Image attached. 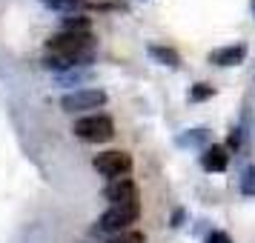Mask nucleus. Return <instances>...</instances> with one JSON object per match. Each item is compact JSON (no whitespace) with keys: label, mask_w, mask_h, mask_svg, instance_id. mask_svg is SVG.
<instances>
[{"label":"nucleus","mask_w":255,"mask_h":243,"mask_svg":"<svg viewBox=\"0 0 255 243\" xmlns=\"http://www.w3.org/2000/svg\"><path fill=\"white\" fill-rule=\"evenodd\" d=\"M46 52L69 60L72 69H89L98 55V40L92 32H58L46 40Z\"/></svg>","instance_id":"nucleus-1"},{"label":"nucleus","mask_w":255,"mask_h":243,"mask_svg":"<svg viewBox=\"0 0 255 243\" xmlns=\"http://www.w3.org/2000/svg\"><path fill=\"white\" fill-rule=\"evenodd\" d=\"M72 132L81 140H86V143H106V140L115 138V123H112L109 115L92 112V115H86V117H78Z\"/></svg>","instance_id":"nucleus-2"},{"label":"nucleus","mask_w":255,"mask_h":243,"mask_svg":"<svg viewBox=\"0 0 255 243\" xmlns=\"http://www.w3.org/2000/svg\"><path fill=\"white\" fill-rule=\"evenodd\" d=\"M138 218H140V203H115V206H109L101 215V220L95 223V232L118 235V232L132 229V223Z\"/></svg>","instance_id":"nucleus-3"},{"label":"nucleus","mask_w":255,"mask_h":243,"mask_svg":"<svg viewBox=\"0 0 255 243\" xmlns=\"http://www.w3.org/2000/svg\"><path fill=\"white\" fill-rule=\"evenodd\" d=\"M92 166L98 174H104L109 180H118V177H127L132 172V155L129 152H121V149H109V152L95 155Z\"/></svg>","instance_id":"nucleus-4"},{"label":"nucleus","mask_w":255,"mask_h":243,"mask_svg":"<svg viewBox=\"0 0 255 243\" xmlns=\"http://www.w3.org/2000/svg\"><path fill=\"white\" fill-rule=\"evenodd\" d=\"M106 103V92L104 89H75V92L60 97V109L63 112H89V109H101Z\"/></svg>","instance_id":"nucleus-5"},{"label":"nucleus","mask_w":255,"mask_h":243,"mask_svg":"<svg viewBox=\"0 0 255 243\" xmlns=\"http://www.w3.org/2000/svg\"><path fill=\"white\" fill-rule=\"evenodd\" d=\"M104 197L115 206V203H140L138 200V186L132 177H118L104 186Z\"/></svg>","instance_id":"nucleus-6"},{"label":"nucleus","mask_w":255,"mask_h":243,"mask_svg":"<svg viewBox=\"0 0 255 243\" xmlns=\"http://www.w3.org/2000/svg\"><path fill=\"white\" fill-rule=\"evenodd\" d=\"M244 58H247V46H244V43H230V46L212 49L207 55L209 63H212V66H221V69L238 66V63H244Z\"/></svg>","instance_id":"nucleus-7"},{"label":"nucleus","mask_w":255,"mask_h":243,"mask_svg":"<svg viewBox=\"0 0 255 243\" xmlns=\"http://www.w3.org/2000/svg\"><path fill=\"white\" fill-rule=\"evenodd\" d=\"M201 166H204V172H227V166H230V152H227V146L209 143L207 149L201 152Z\"/></svg>","instance_id":"nucleus-8"},{"label":"nucleus","mask_w":255,"mask_h":243,"mask_svg":"<svg viewBox=\"0 0 255 243\" xmlns=\"http://www.w3.org/2000/svg\"><path fill=\"white\" fill-rule=\"evenodd\" d=\"M175 143L181 146V149H207L209 146V129L198 126V129H186L184 135H178L175 138Z\"/></svg>","instance_id":"nucleus-9"},{"label":"nucleus","mask_w":255,"mask_h":243,"mask_svg":"<svg viewBox=\"0 0 255 243\" xmlns=\"http://www.w3.org/2000/svg\"><path fill=\"white\" fill-rule=\"evenodd\" d=\"M149 58L155 60V63H161V66H169V69H178L181 66V55L175 52L172 46H161V43H152L149 49Z\"/></svg>","instance_id":"nucleus-10"},{"label":"nucleus","mask_w":255,"mask_h":243,"mask_svg":"<svg viewBox=\"0 0 255 243\" xmlns=\"http://www.w3.org/2000/svg\"><path fill=\"white\" fill-rule=\"evenodd\" d=\"M92 78H95L92 69H69V72H63V75H55L58 86H83V83H89Z\"/></svg>","instance_id":"nucleus-11"},{"label":"nucleus","mask_w":255,"mask_h":243,"mask_svg":"<svg viewBox=\"0 0 255 243\" xmlns=\"http://www.w3.org/2000/svg\"><path fill=\"white\" fill-rule=\"evenodd\" d=\"M89 29H92V20H89L86 14H81V12L63 17V32H89Z\"/></svg>","instance_id":"nucleus-12"},{"label":"nucleus","mask_w":255,"mask_h":243,"mask_svg":"<svg viewBox=\"0 0 255 243\" xmlns=\"http://www.w3.org/2000/svg\"><path fill=\"white\" fill-rule=\"evenodd\" d=\"M40 3L49 6V9H55V12H63V14H75L86 6V0H40Z\"/></svg>","instance_id":"nucleus-13"},{"label":"nucleus","mask_w":255,"mask_h":243,"mask_svg":"<svg viewBox=\"0 0 255 243\" xmlns=\"http://www.w3.org/2000/svg\"><path fill=\"white\" fill-rule=\"evenodd\" d=\"M209 97H215V86H209V83H195V86H189V100H192V103H204Z\"/></svg>","instance_id":"nucleus-14"},{"label":"nucleus","mask_w":255,"mask_h":243,"mask_svg":"<svg viewBox=\"0 0 255 243\" xmlns=\"http://www.w3.org/2000/svg\"><path fill=\"white\" fill-rule=\"evenodd\" d=\"M241 195L255 197V166H247L241 172Z\"/></svg>","instance_id":"nucleus-15"},{"label":"nucleus","mask_w":255,"mask_h":243,"mask_svg":"<svg viewBox=\"0 0 255 243\" xmlns=\"http://www.w3.org/2000/svg\"><path fill=\"white\" fill-rule=\"evenodd\" d=\"M146 238H143V232L138 229H127V232H118V235H112L106 243H143Z\"/></svg>","instance_id":"nucleus-16"},{"label":"nucleus","mask_w":255,"mask_h":243,"mask_svg":"<svg viewBox=\"0 0 255 243\" xmlns=\"http://www.w3.org/2000/svg\"><path fill=\"white\" fill-rule=\"evenodd\" d=\"M241 143H244V132H241V126H235L230 132V138H227V152H238Z\"/></svg>","instance_id":"nucleus-17"},{"label":"nucleus","mask_w":255,"mask_h":243,"mask_svg":"<svg viewBox=\"0 0 255 243\" xmlns=\"http://www.w3.org/2000/svg\"><path fill=\"white\" fill-rule=\"evenodd\" d=\"M207 243H232V238L227 235V232H221V229H212L207 235Z\"/></svg>","instance_id":"nucleus-18"},{"label":"nucleus","mask_w":255,"mask_h":243,"mask_svg":"<svg viewBox=\"0 0 255 243\" xmlns=\"http://www.w3.org/2000/svg\"><path fill=\"white\" fill-rule=\"evenodd\" d=\"M184 220H186V209H175L172 212V223H169V226L178 229V226H184Z\"/></svg>","instance_id":"nucleus-19"},{"label":"nucleus","mask_w":255,"mask_h":243,"mask_svg":"<svg viewBox=\"0 0 255 243\" xmlns=\"http://www.w3.org/2000/svg\"><path fill=\"white\" fill-rule=\"evenodd\" d=\"M253 12H255V0H253Z\"/></svg>","instance_id":"nucleus-20"}]
</instances>
